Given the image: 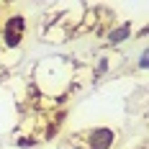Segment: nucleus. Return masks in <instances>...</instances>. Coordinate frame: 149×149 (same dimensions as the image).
Here are the masks:
<instances>
[{
	"instance_id": "obj_1",
	"label": "nucleus",
	"mask_w": 149,
	"mask_h": 149,
	"mask_svg": "<svg viewBox=\"0 0 149 149\" xmlns=\"http://www.w3.org/2000/svg\"><path fill=\"white\" fill-rule=\"evenodd\" d=\"M26 31H29V18L23 13H8L0 21V44L5 49H21L26 41Z\"/></svg>"
},
{
	"instance_id": "obj_3",
	"label": "nucleus",
	"mask_w": 149,
	"mask_h": 149,
	"mask_svg": "<svg viewBox=\"0 0 149 149\" xmlns=\"http://www.w3.org/2000/svg\"><path fill=\"white\" fill-rule=\"evenodd\" d=\"M131 36H134V21H121V23H116V26L108 29L105 44L108 46H121V44H126Z\"/></svg>"
},
{
	"instance_id": "obj_4",
	"label": "nucleus",
	"mask_w": 149,
	"mask_h": 149,
	"mask_svg": "<svg viewBox=\"0 0 149 149\" xmlns=\"http://www.w3.org/2000/svg\"><path fill=\"white\" fill-rule=\"evenodd\" d=\"M136 67H139V70H147V67H149V52H147V49H141V54H139V62H136Z\"/></svg>"
},
{
	"instance_id": "obj_2",
	"label": "nucleus",
	"mask_w": 149,
	"mask_h": 149,
	"mask_svg": "<svg viewBox=\"0 0 149 149\" xmlns=\"http://www.w3.org/2000/svg\"><path fill=\"white\" fill-rule=\"evenodd\" d=\"M118 141L116 129L111 126H93L80 134V147L82 149H113Z\"/></svg>"
},
{
	"instance_id": "obj_5",
	"label": "nucleus",
	"mask_w": 149,
	"mask_h": 149,
	"mask_svg": "<svg viewBox=\"0 0 149 149\" xmlns=\"http://www.w3.org/2000/svg\"><path fill=\"white\" fill-rule=\"evenodd\" d=\"M108 70V59L105 57H100V62H98V67H95V77H100V74Z\"/></svg>"
},
{
	"instance_id": "obj_6",
	"label": "nucleus",
	"mask_w": 149,
	"mask_h": 149,
	"mask_svg": "<svg viewBox=\"0 0 149 149\" xmlns=\"http://www.w3.org/2000/svg\"><path fill=\"white\" fill-rule=\"evenodd\" d=\"M5 10H8V8H5V5H3V3H0V21H3V18H5Z\"/></svg>"
}]
</instances>
